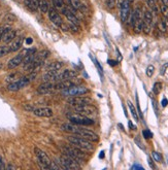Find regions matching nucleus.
<instances>
[{
    "label": "nucleus",
    "instance_id": "nucleus-1",
    "mask_svg": "<svg viewBox=\"0 0 168 170\" xmlns=\"http://www.w3.org/2000/svg\"><path fill=\"white\" fill-rule=\"evenodd\" d=\"M61 130L65 131L67 133L78 135V136L85 138L87 140L92 142H97L99 140V136L93 131L86 129V128L81 127L80 125H75L73 123H64L61 125Z\"/></svg>",
    "mask_w": 168,
    "mask_h": 170
},
{
    "label": "nucleus",
    "instance_id": "nucleus-2",
    "mask_svg": "<svg viewBox=\"0 0 168 170\" xmlns=\"http://www.w3.org/2000/svg\"><path fill=\"white\" fill-rule=\"evenodd\" d=\"M50 55V52L47 51V50H43V51H40L38 53L35 54V57L33 58V60L30 62V63L24 65V70L28 71V72H34L36 69H38L39 67H42L46 59L49 57Z\"/></svg>",
    "mask_w": 168,
    "mask_h": 170
},
{
    "label": "nucleus",
    "instance_id": "nucleus-3",
    "mask_svg": "<svg viewBox=\"0 0 168 170\" xmlns=\"http://www.w3.org/2000/svg\"><path fill=\"white\" fill-rule=\"evenodd\" d=\"M62 151L63 154L67 157L71 158L72 160H74L75 162H77L78 164L82 162H84L87 160L88 155L86 154V151L82 150V148H78L77 147H68V145H64L62 147Z\"/></svg>",
    "mask_w": 168,
    "mask_h": 170
},
{
    "label": "nucleus",
    "instance_id": "nucleus-4",
    "mask_svg": "<svg viewBox=\"0 0 168 170\" xmlns=\"http://www.w3.org/2000/svg\"><path fill=\"white\" fill-rule=\"evenodd\" d=\"M67 140L70 142L71 145L77 147L78 148H82L86 152H92L94 151L95 147L93 145V142L90 140H87L85 138L78 136V135L71 134L69 136H67Z\"/></svg>",
    "mask_w": 168,
    "mask_h": 170
},
{
    "label": "nucleus",
    "instance_id": "nucleus-5",
    "mask_svg": "<svg viewBox=\"0 0 168 170\" xmlns=\"http://www.w3.org/2000/svg\"><path fill=\"white\" fill-rule=\"evenodd\" d=\"M35 78H36V72L35 71L30 72L28 75L23 76V78H19L18 81L9 82L8 86H7V90L8 91H12V92L20 91V90H22V89L25 88V87L28 86Z\"/></svg>",
    "mask_w": 168,
    "mask_h": 170
},
{
    "label": "nucleus",
    "instance_id": "nucleus-6",
    "mask_svg": "<svg viewBox=\"0 0 168 170\" xmlns=\"http://www.w3.org/2000/svg\"><path fill=\"white\" fill-rule=\"evenodd\" d=\"M130 21H131V25L133 27L135 33H140L142 31V26H143V17L142 12L140 8H135V10L131 13L130 16Z\"/></svg>",
    "mask_w": 168,
    "mask_h": 170
},
{
    "label": "nucleus",
    "instance_id": "nucleus-7",
    "mask_svg": "<svg viewBox=\"0 0 168 170\" xmlns=\"http://www.w3.org/2000/svg\"><path fill=\"white\" fill-rule=\"evenodd\" d=\"M67 119L70 121V123H73L75 125H80V126H91L94 125V121L88 118L87 116H83L81 113H67Z\"/></svg>",
    "mask_w": 168,
    "mask_h": 170
},
{
    "label": "nucleus",
    "instance_id": "nucleus-8",
    "mask_svg": "<svg viewBox=\"0 0 168 170\" xmlns=\"http://www.w3.org/2000/svg\"><path fill=\"white\" fill-rule=\"evenodd\" d=\"M89 93V89L85 86L81 85H75L71 88H68L66 90L62 91V96L64 97H73V96H81V95H86Z\"/></svg>",
    "mask_w": 168,
    "mask_h": 170
},
{
    "label": "nucleus",
    "instance_id": "nucleus-9",
    "mask_svg": "<svg viewBox=\"0 0 168 170\" xmlns=\"http://www.w3.org/2000/svg\"><path fill=\"white\" fill-rule=\"evenodd\" d=\"M58 163L61 165V167L63 169H67V170H80L82 168V166L77 162H75L74 160L67 157V156H65L64 154L59 158V162Z\"/></svg>",
    "mask_w": 168,
    "mask_h": 170
},
{
    "label": "nucleus",
    "instance_id": "nucleus-10",
    "mask_svg": "<svg viewBox=\"0 0 168 170\" xmlns=\"http://www.w3.org/2000/svg\"><path fill=\"white\" fill-rule=\"evenodd\" d=\"M34 152H35V156L37 158V161L39 163V165L44 169H50V165H51V163H52V160L50 159V157L47 156V152H43L42 150H40L38 148H34Z\"/></svg>",
    "mask_w": 168,
    "mask_h": 170
},
{
    "label": "nucleus",
    "instance_id": "nucleus-11",
    "mask_svg": "<svg viewBox=\"0 0 168 170\" xmlns=\"http://www.w3.org/2000/svg\"><path fill=\"white\" fill-rule=\"evenodd\" d=\"M81 82H82L81 78L78 79L77 78H70V79H65V81H60V82H54V89H55V91H57V90H61V91H63V90L71 88V87L81 84Z\"/></svg>",
    "mask_w": 168,
    "mask_h": 170
},
{
    "label": "nucleus",
    "instance_id": "nucleus-12",
    "mask_svg": "<svg viewBox=\"0 0 168 170\" xmlns=\"http://www.w3.org/2000/svg\"><path fill=\"white\" fill-rule=\"evenodd\" d=\"M131 16V8H130V2L128 0H124L123 3L120 5V19L122 23H127V21L130 19Z\"/></svg>",
    "mask_w": 168,
    "mask_h": 170
},
{
    "label": "nucleus",
    "instance_id": "nucleus-13",
    "mask_svg": "<svg viewBox=\"0 0 168 170\" xmlns=\"http://www.w3.org/2000/svg\"><path fill=\"white\" fill-rule=\"evenodd\" d=\"M27 54H28V50H24L21 52V53H19L18 55H17V56L12 58L7 63V68L8 69H15L18 66H20V65H22L24 58H25Z\"/></svg>",
    "mask_w": 168,
    "mask_h": 170
},
{
    "label": "nucleus",
    "instance_id": "nucleus-14",
    "mask_svg": "<svg viewBox=\"0 0 168 170\" xmlns=\"http://www.w3.org/2000/svg\"><path fill=\"white\" fill-rule=\"evenodd\" d=\"M153 12L152 10H146L143 13V26H142V31L145 34H150L151 30H152V25H153Z\"/></svg>",
    "mask_w": 168,
    "mask_h": 170
},
{
    "label": "nucleus",
    "instance_id": "nucleus-15",
    "mask_svg": "<svg viewBox=\"0 0 168 170\" xmlns=\"http://www.w3.org/2000/svg\"><path fill=\"white\" fill-rule=\"evenodd\" d=\"M68 103H69L71 106H78V105H84V104H91L92 99L90 97H87L84 95L73 96V97H69Z\"/></svg>",
    "mask_w": 168,
    "mask_h": 170
},
{
    "label": "nucleus",
    "instance_id": "nucleus-16",
    "mask_svg": "<svg viewBox=\"0 0 168 170\" xmlns=\"http://www.w3.org/2000/svg\"><path fill=\"white\" fill-rule=\"evenodd\" d=\"M74 110L77 113H81L83 116H92L97 112V109L95 108L91 104H84V105H78V106H73Z\"/></svg>",
    "mask_w": 168,
    "mask_h": 170
},
{
    "label": "nucleus",
    "instance_id": "nucleus-17",
    "mask_svg": "<svg viewBox=\"0 0 168 170\" xmlns=\"http://www.w3.org/2000/svg\"><path fill=\"white\" fill-rule=\"evenodd\" d=\"M77 76H78V73L75 70H72V69H65L63 71L59 70L58 71V82L74 78H77Z\"/></svg>",
    "mask_w": 168,
    "mask_h": 170
},
{
    "label": "nucleus",
    "instance_id": "nucleus-18",
    "mask_svg": "<svg viewBox=\"0 0 168 170\" xmlns=\"http://www.w3.org/2000/svg\"><path fill=\"white\" fill-rule=\"evenodd\" d=\"M33 113L39 118H51L54 114L53 109L50 108V107H35V109L33 110Z\"/></svg>",
    "mask_w": 168,
    "mask_h": 170
},
{
    "label": "nucleus",
    "instance_id": "nucleus-19",
    "mask_svg": "<svg viewBox=\"0 0 168 170\" xmlns=\"http://www.w3.org/2000/svg\"><path fill=\"white\" fill-rule=\"evenodd\" d=\"M47 15H49V18L51 20V22L55 24L58 27H61V25L63 24L62 18L60 17V15L58 13V12L55 8H49V12H47Z\"/></svg>",
    "mask_w": 168,
    "mask_h": 170
},
{
    "label": "nucleus",
    "instance_id": "nucleus-20",
    "mask_svg": "<svg viewBox=\"0 0 168 170\" xmlns=\"http://www.w3.org/2000/svg\"><path fill=\"white\" fill-rule=\"evenodd\" d=\"M55 91L54 89V82H43L42 85L38 86L37 88V93L40 95H46L50 94Z\"/></svg>",
    "mask_w": 168,
    "mask_h": 170
},
{
    "label": "nucleus",
    "instance_id": "nucleus-21",
    "mask_svg": "<svg viewBox=\"0 0 168 170\" xmlns=\"http://www.w3.org/2000/svg\"><path fill=\"white\" fill-rule=\"evenodd\" d=\"M62 13L65 16V18L69 21V23L74 24V25H77V26H80V21H78V19L75 17V15L72 12H71L70 9H68L66 8H62Z\"/></svg>",
    "mask_w": 168,
    "mask_h": 170
},
{
    "label": "nucleus",
    "instance_id": "nucleus-22",
    "mask_svg": "<svg viewBox=\"0 0 168 170\" xmlns=\"http://www.w3.org/2000/svg\"><path fill=\"white\" fill-rule=\"evenodd\" d=\"M16 35H17V31L12 29V28H9V29H7L5 31L4 34H3L1 41H3V42L6 43V44L11 43L12 41L16 38Z\"/></svg>",
    "mask_w": 168,
    "mask_h": 170
},
{
    "label": "nucleus",
    "instance_id": "nucleus-23",
    "mask_svg": "<svg viewBox=\"0 0 168 170\" xmlns=\"http://www.w3.org/2000/svg\"><path fill=\"white\" fill-rule=\"evenodd\" d=\"M23 41H24V38L22 36L16 37L15 39H13L11 42V44H9L11 53H13V52H18L20 48H22V46H23Z\"/></svg>",
    "mask_w": 168,
    "mask_h": 170
},
{
    "label": "nucleus",
    "instance_id": "nucleus-24",
    "mask_svg": "<svg viewBox=\"0 0 168 170\" xmlns=\"http://www.w3.org/2000/svg\"><path fill=\"white\" fill-rule=\"evenodd\" d=\"M64 63L61 61H54V62H51V63L47 64L46 65V70L47 71H57V70H61L63 67Z\"/></svg>",
    "mask_w": 168,
    "mask_h": 170
},
{
    "label": "nucleus",
    "instance_id": "nucleus-25",
    "mask_svg": "<svg viewBox=\"0 0 168 170\" xmlns=\"http://www.w3.org/2000/svg\"><path fill=\"white\" fill-rule=\"evenodd\" d=\"M37 3H38V8L42 10V12L47 13L49 12V3H47V0H37Z\"/></svg>",
    "mask_w": 168,
    "mask_h": 170
},
{
    "label": "nucleus",
    "instance_id": "nucleus-26",
    "mask_svg": "<svg viewBox=\"0 0 168 170\" xmlns=\"http://www.w3.org/2000/svg\"><path fill=\"white\" fill-rule=\"evenodd\" d=\"M25 4L27 5V8H28L30 10H32V12H36V10L38 9V3H37V0H29V1L26 2Z\"/></svg>",
    "mask_w": 168,
    "mask_h": 170
},
{
    "label": "nucleus",
    "instance_id": "nucleus-27",
    "mask_svg": "<svg viewBox=\"0 0 168 170\" xmlns=\"http://www.w3.org/2000/svg\"><path fill=\"white\" fill-rule=\"evenodd\" d=\"M127 104H128V107H129L130 112H131V114H132L133 119H134L136 122H138V121H139V116H138V113H137V112L135 110V107L133 106V104L130 102V101L127 102Z\"/></svg>",
    "mask_w": 168,
    "mask_h": 170
},
{
    "label": "nucleus",
    "instance_id": "nucleus-28",
    "mask_svg": "<svg viewBox=\"0 0 168 170\" xmlns=\"http://www.w3.org/2000/svg\"><path fill=\"white\" fill-rule=\"evenodd\" d=\"M11 54V48H9V46L7 44H3V46L0 47V58L6 56V55Z\"/></svg>",
    "mask_w": 168,
    "mask_h": 170
},
{
    "label": "nucleus",
    "instance_id": "nucleus-29",
    "mask_svg": "<svg viewBox=\"0 0 168 170\" xmlns=\"http://www.w3.org/2000/svg\"><path fill=\"white\" fill-rule=\"evenodd\" d=\"M162 82H155L154 84V87H153V92H154V94H156L158 95L159 93L161 92V90H162Z\"/></svg>",
    "mask_w": 168,
    "mask_h": 170
},
{
    "label": "nucleus",
    "instance_id": "nucleus-30",
    "mask_svg": "<svg viewBox=\"0 0 168 170\" xmlns=\"http://www.w3.org/2000/svg\"><path fill=\"white\" fill-rule=\"evenodd\" d=\"M69 1V4L72 6V8L73 9H80L82 8V3L80 0H68Z\"/></svg>",
    "mask_w": 168,
    "mask_h": 170
},
{
    "label": "nucleus",
    "instance_id": "nucleus-31",
    "mask_svg": "<svg viewBox=\"0 0 168 170\" xmlns=\"http://www.w3.org/2000/svg\"><path fill=\"white\" fill-rule=\"evenodd\" d=\"M160 12L163 15V17H168V5L162 3V4L160 5Z\"/></svg>",
    "mask_w": 168,
    "mask_h": 170
},
{
    "label": "nucleus",
    "instance_id": "nucleus-32",
    "mask_svg": "<svg viewBox=\"0 0 168 170\" xmlns=\"http://www.w3.org/2000/svg\"><path fill=\"white\" fill-rule=\"evenodd\" d=\"M152 158L156 162H162V156H161L159 152H152Z\"/></svg>",
    "mask_w": 168,
    "mask_h": 170
},
{
    "label": "nucleus",
    "instance_id": "nucleus-33",
    "mask_svg": "<svg viewBox=\"0 0 168 170\" xmlns=\"http://www.w3.org/2000/svg\"><path fill=\"white\" fill-rule=\"evenodd\" d=\"M116 3V0H105V4H106V6H107L108 9L114 8Z\"/></svg>",
    "mask_w": 168,
    "mask_h": 170
},
{
    "label": "nucleus",
    "instance_id": "nucleus-34",
    "mask_svg": "<svg viewBox=\"0 0 168 170\" xmlns=\"http://www.w3.org/2000/svg\"><path fill=\"white\" fill-rule=\"evenodd\" d=\"M154 71H155V67H154L153 65H149L146 68V75L149 76V78H152L154 74Z\"/></svg>",
    "mask_w": 168,
    "mask_h": 170
},
{
    "label": "nucleus",
    "instance_id": "nucleus-35",
    "mask_svg": "<svg viewBox=\"0 0 168 170\" xmlns=\"http://www.w3.org/2000/svg\"><path fill=\"white\" fill-rule=\"evenodd\" d=\"M54 5L56 8H63V5H64V2L63 0H52Z\"/></svg>",
    "mask_w": 168,
    "mask_h": 170
},
{
    "label": "nucleus",
    "instance_id": "nucleus-36",
    "mask_svg": "<svg viewBox=\"0 0 168 170\" xmlns=\"http://www.w3.org/2000/svg\"><path fill=\"white\" fill-rule=\"evenodd\" d=\"M157 28H158V30H159V31H161V32H163V33L166 32V26L162 23V21L157 24Z\"/></svg>",
    "mask_w": 168,
    "mask_h": 170
},
{
    "label": "nucleus",
    "instance_id": "nucleus-37",
    "mask_svg": "<svg viewBox=\"0 0 168 170\" xmlns=\"http://www.w3.org/2000/svg\"><path fill=\"white\" fill-rule=\"evenodd\" d=\"M142 134H143V137L146 138V139H150V138L153 137V133L151 132L150 130H143Z\"/></svg>",
    "mask_w": 168,
    "mask_h": 170
},
{
    "label": "nucleus",
    "instance_id": "nucleus-38",
    "mask_svg": "<svg viewBox=\"0 0 168 170\" xmlns=\"http://www.w3.org/2000/svg\"><path fill=\"white\" fill-rule=\"evenodd\" d=\"M23 108L27 110V112H33V110L35 109V107H34L33 105H31V104H25V105L23 106Z\"/></svg>",
    "mask_w": 168,
    "mask_h": 170
},
{
    "label": "nucleus",
    "instance_id": "nucleus-39",
    "mask_svg": "<svg viewBox=\"0 0 168 170\" xmlns=\"http://www.w3.org/2000/svg\"><path fill=\"white\" fill-rule=\"evenodd\" d=\"M9 29V27H6V26H0V41H1L2 39V36H3V34L5 33V31Z\"/></svg>",
    "mask_w": 168,
    "mask_h": 170
},
{
    "label": "nucleus",
    "instance_id": "nucleus-40",
    "mask_svg": "<svg viewBox=\"0 0 168 170\" xmlns=\"http://www.w3.org/2000/svg\"><path fill=\"white\" fill-rule=\"evenodd\" d=\"M135 143H136L137 145H138V147H139L140 148H141L142 151H145V150H146V148H145V147H143V144H142V142L139 140L138 136H136V137H135Z\"/></svg>",
    "mask_w": 168,
    "mask_h": 170
},
{
    "label": "nucleus",
    "instance_id": "nucleus-41",
    "mask_svg": "<svg viewBox=\"0 0 168 170\" xmlns=\"http://www.w3.org/2000/svg\"><path fill=\"white\" fill-rule=\"evenodd\" d=\"M136 103H137V108H138V116L142 119V112H141V109H140L139 100H138V96H137V94H136Z\"/></svg>",
    "mask_w": 168,
    "mask_h": 170
},
{
    "label": "nucleus",
    "instance_id": "nucleus-42",
    "mask_svg": "<svg viewBox=\"0 0 168 170\" xmlns=\"http://www.w3.org/2000/svg\"><path fill=\"white\" fill-rule=\"evenodd\" d=\"M146 3H147V5L151 8V9H152L153 8H155V6L157 5L156 4V0H146Z\"/></svg>",
    "mask_w": 168,
    "mask_h": 170
},
{
    "label": "nucleus",
    "instance_id": "nucleus-43",
    "mask_svg": "<svg viewBox=\"0 0 168 170\" xmlns=\"http://www.w3.org/2000/svg\"><path fill=\"white\" fill-rule=\"evenodd\" d=\"M5 164H4V161H3V158L0 157V169H5Z\"/></svg>",
    "mask_w": 168,
    "mask_h": 170
},
{
    "label": "nucleus",
    "instance_id": "nucleus-44",
    "mask_svg": "<svg viewBox=\"0 0 168 170\" xmlns=\"http://www.w3.org/2000/svg\"><path fill=\"white\" fill-rule=\"evenodd\" d=\"M162 23L164 24V25L166 26V28L168 27V17H163V19H162Z\"/></svg>",
    "mask_w": 168,
    "mask_h": 170
},
{
    "label": "nucleus",
    "instance_id": "nucleus-45",
    "mask_svg": "<svg viewBox=\"0 0 168 170\" xmlns=\"http://www.w3.org/2000/svg\"><path fill=\"white\" fill-rule=\"evenodd\" d=\"M147 161H149V164H150V166H151V168H155V165H154V163H153V160H152V158H147Z\"/></svg>",
    "mask_w": 168,
    "mask_h": 170
},
{
    "label": "nucleus",
    "instance_id": "nucleus-46",
    "mask_svg": "<svg viewBox=\"0 0 168 170\" xmlns=\"http://www.w3.org/2000/svg\"><path fill=\"white\" fill-rule=\"evenodd\" d=\"M167 104H168V100L166 98H163V100H162V106L163 107H166Z\"/></svg>",
    "mask_w": 168,
    "mask_h": 170
},
{
    "label": "nucleus",
    "instance_id": "nucleus-47",
    "mask_svg": "<svg viewBox=\"0 0 168 170\" xmlns=\"http://www.w3.org/2000/svg\"><path fill=\"white\" fill-rule=\"evenodd\" d=\"M128 126L130 127V128H131V129H133V130H135V126H134V125H133L132 124V122H131V121H128Z\"/></svg>",
    "mask_w": 168,
    "mask_h": 170
},
{
    "label": "nucleus",
    "instance_id": "nucleus-48",
    "mask_svg": "<svg viewBox=\"0 0 168 170\" xmlns=\"http://www.w3.org/2000/svg\"><path fill=\"white\" fill-rule=\"evenodd\" d=\"M108 63L111 66H115V65H116L118 63H116V61H114V60H108Z\"/></svg>",
    "mask_w": 168,
    "mask_h": 170
},
{
    "label": "nucleus",
    "instance_id": "nucleus-49",
    "mask_svg": "<svg viewBox=\"0 0 168 170\" xmlns=\"http://www.w3.org/2000/svg\"><path fill=\"white\" fill-rule=\"evenodd\" d=\"M32 41H33L32 38H31V37H28V38L26 39V43H27V44H31V43H32Z\"/></svg>",
    "mask_w": 168,
    "mask_h": 170
},
{
    "label": "nucleus",
    "instance_id": "nucleus-50",
    "mask_svg": "<svg viewBox=\"0 0 168 170\" xmlns=\"http://www.w3.org/2000/svg\"><path fill=\"white\" fill-rule=\"evenodd\" d=\"M135 168H139V169H143V168L141 167V166H139V165H134V166H133V167H132V169H135Z\"/></svg>",
    "mask_w": 168,
    "mask_h": 170
},
{
    "label": "nucleus",
    "instance_id": "nucleus-51",
    "mask_svg": "<svg viewBox=\"0 0 168 170\" xmlns=\"http://www.w3.org/2000/svg\"><path fill=\"white\" fill-rule=\"evenodd\" d=\"M103 157H104V152H100V156H99V158L102 159Z\"/></svg>",
    "mask_w": 168,
    "mask_h": 170
},
{
    "label": "nucleus",
    "instance_id": "nucleus-52",
    "mask_svg": "<svg viewBox=\"0 0 168 170\" xmlns=\"http://www.w3.org/2000/svg\"><path fill=\"white\" fill-rule=\"evenodd\" d=\"M128 1H129V2H130V3H132V2H133V1H134V0H128Z\"/></svg>",
    "mask_w": 168,
    "mask_h": 170
},
{
    "label": "nucleus",
    "instance_id": "nucleus-53",
    "mask_svg": "<svg viewBox=\"0 0 168 170\" xmlns=\"http://www.w3.org/2000/svg\"><path fill=\"white\" fill-rule=\"evenodd\" d=\"M2 68V64L1 63H0V69H1Z\"/></svg>",
    "mask_w": 168,
    "mask_h": 170
},
{
    "label": "nucleus",
    "instance_id": "nucleus-54",
    "mask_svg": "<svg viewBox=\"0 0 168 170\" xmlns=\"http://www.w3.org/2000/svg\"><path fill=\"white\" fill-rule=\"evenodd\" d=\"M28 1H29V0H25V3H26V2H28Z\"/></svg>",
    "mask_w": 168,
    "mask_h": 170
}]
</instances>
